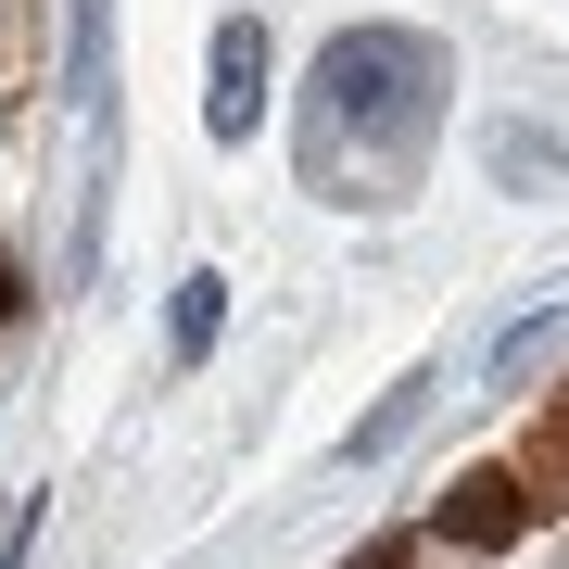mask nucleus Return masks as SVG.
<instances>
[{"label":"nucleus","instance_id":"nucleus-1","mask_svg":"<svg viewBox=\"0 0 569 569\" xmlns=\"http://www.w3.org/2000/svg\"><path fill=\"white\" fill-rule=\"evenodd\" d=\"M443 102H456L443 39H418V26H342L317 51V89H305V190L355 203V216H392L430 178Z\"/></svg>","mask_w":569,"mask_h":569},{"label":"nucleus","instance_id":"nucleus-7","mask_svg":"<svg viewBox=\"0 0 569 569\" xmlns=\"http://www.w3.org/2000/svg\"><path fill=\"white\" fill-rule=\"evenodd\" d=\"M13 305H26V266H13V253H0V329H13Z\"/></svg>","mask_w":569,"mask_h":569},{"label":"nucleus","instance_id":"nucleus-5","mask_svg":"<svg viewBox=\"0 0 569 569\" xmlns=\"http://www.w3.org/2000/svg\"><path fill=\"white\" fill-rule=\"evenodd\" d=\"M216 291H228V279H178V355L216 342Z\"/></svg>","mask_w":569,"mask_h":569},{"label":"nucleus","instance_id":"nucleus-3","mask_svg":"<svg viewBox=\"0 0 569 569\" xmlns=\"http://www.w3.org/2000/svg\"><path fill=\"white\" fill-rule=\"evenodd\" d=\"M253 114H266V26H253V13H228V26H216V89H203V127H216V140H241Z\"/></svg>","mask_w":569,"mask_h":569},{"label":"nucleus","instance_id":"nucleus-2","mask_svg":"<svg viewBox=\"0 0 569 569\" xmlns=\"http://www.w3.org/2000/svg\"><path fill=\"white\" fill-rule=\"evenodd\" d=\"M531 519H545V507H531L519 468H468V481L443 493V545H519Z\"/></svg>","mask_w":569,"mask_h":569},{"label":"nucleus","instance_id":"nucleus-4","mask_svg":"<svg viewBox=\"0 0 569 569\" xmlns=\"http://www.w3.org/2000/svg\"><path fill=\"white\" fill-rule=\"evenodd\" d=\"M519 481H531V507H569V392L545 418H531V456H519Z\"/></svg>","mask_w":569,"mask_h":569},{"label":"nucleus","instance_id":"nucleus-6","mask_svg":"<svg viewBox=\"0 0 569 569\" xmlns=\"http://www.w3.org/2000/svg\"><path fill=\"white\" fill-rule=\"evenodd\" d=\"M406 557H418V531H380V545H355L342 569H406Z\"/></svg>","mask_w":569,"mask_h":569}]
</instances>
